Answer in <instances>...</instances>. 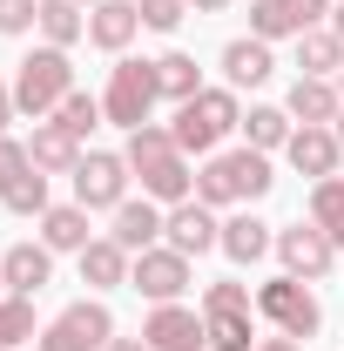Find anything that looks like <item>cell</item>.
Masks as SVG:
<instances>
[{"label": "cell", "mask_w": 344, "mask_h": 351, "mask_svg": "<svg viewBox=\"0 0 344 351\" xmlns=\"http://www.w3.org/2000/svg\"><path fill=\"white\" fill-rule=\"evenodd\" d=\"M129 169L135 182H142V196L149 203H162V210H175V203H189L196 196V169H189V156L175 149V135L162 129V122H142V129H129Z\"/></svg>", "instance_id": "1"}, {"label": "cell", "mask_w": 344, "mask_h": 351, "mask_svg": "<svg viewBox=\"0 0 344 351\" xmlns=\"http://www.w3.org/2000/svg\"><path fill=\"white\" fill-rule=\"evenodd\" d=\"M277 189V176H270V156L263 149H223V156H203L196 162V203H210V210H250Z\"/></svg>", "instance_id": "2"}, {"label": "cell", "mask_w": 344, "mask_h": 351, "mask_svg": "<svg viewBox=\"0 0 344 351\" xmlns=\"http://www.w3.org/2000/svg\"><path fill=\"white\" fill-rule=\"evenodd\" d=\"M75 95V61H68V47H27L21 61H14V108L21 115H34V122H47L61 101Z\"/></svg>", "instance_id": "3"}, {"label": "cell", "mask_w": 344, "mask_h": 351, "mask_svg": "<svg viewBox=\"0 0 344 351\" xmlns=\"http://www.w3.org/2000/svg\"><path fill=\"white\" fill-rule=\"evenodd\" d=\"M230 129H243V101H236V88H203L196 101L175 108V122H169V135H175L182 156H216V142H223Z\"/></svg>", "instance_id": "4"}, {"label": "cell", "mask_w": 344, "mask_h": 351, "mask_svg": "<svg viewBox=\"0 0 344 351\" xmlns=\"http://www.w3.org/2000/svg\"><path fill=\"white\" fill-rule=\"evenodd\" d=\"M156 101H162L156 61L115 54V68H108V88H101V115H108L115 129H142V122H156Z\"/></svg>", "instance_id": "5"}, {"label": "cell", "mask_w": 344, "mask_h": 351, "mask_svg": "<svg viewBox=\"0 0 344 351\" xmlns=\"http://www.w3.org/2000/svg\"><path fill=\"white\" fill-rule=\"evenodd\" d=\"M257 317L270 331H284V338H317V324H324V304H317V291L304 284V277H270L257 284Z\"/></svg>", "instance_id": "6"}, {"label": "cell", "mask_w": 344, "mask_h": 351, "mask_svg": "<svg viewBox=\"0 0 344 351\" xmlns=\"http://www.w3.org/2000/svg\"><path fill=\"white\" fill-rule=\"evenodd\" d=\"M129 156H115V149H82V162H75V203L82 210H122L129 203Z\"/></svg>", "instance_id": "7"}, {"label": "cell", "mask_w": 344, "mask_h": 351, "mask_svg": "<svg viewBox=\"0 0 344 351\" xmlns=\"http://www.w3.org/2000/svg\"><path fill=\"white\" fill-rule=\"evenodd\" d=\"M115 338V317H108V304L101 298H82V304H68L54 324H41V338H34V351H101Z\"/></svg>", "instance_id": "8"}, {"label": "cell", "mask_w": 344, "mask_h": 351, "mask_svg": "<svg viewBox=\"0 0 344 351\" xmlns=\"http://www.w3.org/2000/svg\"><path fill=\"white\" fill-rule=\"evenodd\" d=\"M189 263H196V257H182V250H169V243H156V250H142V257L129 263V291H142L149 304H175V298L196 284Z\"/></svg>", "instance_id": "9"}, {"label": "cell", "mask_w": 344, "mask_h": 351, "mask_svg": "<svg viewBox=\"0 0 344 351\" xmlns=\"http://www.w3.org/2000/svg\"><path fill=\"white\" fill-rule=\"evenodd\" d=\"M331 21V0H250V34L257 41H297Z\"/></svg>", "instance_id": "10"}, {"label": "cell", "mask_w": 344, "mask_h": 351, "mask_svg": "<svg viewBox=\"0 0 344 351\" xmlns=\"http://www.w3.org/2000/svg\"><path fill=\"white\" fill-rule=\"evenodd\" d=\"M277 263H284V277H304V284H317V277H331V263H338V243H331L317 223H291V230H277Z\"/></svg>", "instance_id": "11"}, {"label": "cell", "mask_w": 344, "mask_h": 351, "mask_svg": "<svg viewBox=\"0 0 344 351\" xmlns=\"http://www.w3.org/2000/svg\"><path fill=\"white\" fill-rule=\"evenodd\" d=\"M142 338H149V351H210V324H203V311H189L175 298V304H156L142 317Z\"/></svg>", "instance_id": "12"}, {"label": "cell", "mask_w": 344, "mask_h": 351, "mask_svg": "<svg viewBox=\"0 0 344 351\" xmlns=\"http://www.w3.org/2000/svg\"><path fill=\"white\" fill-rule=\"evenodd\" d=\"M162 243L182 250V257H203V250H223V217H216L210 203H175L169 217H162Z\"/></svg>", "instance_id": "13"}, {"label": "cell", "mask_w": 344, "mask_h": 351, "mask_svg": "<svg viewBox=\"0 0 344 351\" xmlns=\"http://www.w3.org/2000/svg\"><path fill=\"white\" fill-rule=\"evenodd\" d=\"M284 156H291V169H297V176L324 182V176H338L344 142H338V129H310V122H297V129H291V142H284Z\"/></svg>", "instance_id": "14"}, {"label": "cell", "mask_w": 344, "mask_h": 351, "mask_svg": "<svg viewBox=\"0 0 344 351\" xmlns=\"http://www.w3.org/2000/svg\"><path fill=\"white\" fill-rule=\"evenodd\" d=\"M162 203H149V196H129L122 210H108V237L129 250V257H142V250H156L162 243Z\"/></svg>", "instance_id": "15"}, {"label": "cell", "mask_w": 344, "mask_h": 351, "mask_svg": "<svg viewBox=\"0 0 344 351\" xmlns=\"http://www.w3.org/2000/svg\"><path fill=\"white\" fill-rule=\"evenodd\" d=\"M277 75V54H270V41H257V34H243V41H230L223 47V88H263Z\"/></svg>", "instance_id": "16"}, {"label": "cell", "mask_w": 344, "mask_h": 351, "mask_svg": "<svg viewBox=\"0 0 344 351\" xmlns=\"http://www.w3.org/2000/svg\"><path fill=\"white\" fill-rule=\"evenodd\" d=\"M135 34H142L135 0H101V7H88V41L101 47V54H129Z\"/></svg>", "instance_id": "17"}, {"label": "cell", "mask_w": 344, "mask_h": 351, "mask_svg": "<svg viewBox=\"0 0 344 351\" xmlns=\"http://www.w3.org/2000/svg\"><path fill=\"white\" fill-rule=\"evenodd\" d=\"M291 122H310V129H331L338 122V108H344V95H338V82H324V75H297L291 82Z\"/></svg>", "instance_id": "18"}, {"label": "cell", "mask_w": 344, "mask_h": 351, "mask_svg": "<svg viewBox=\"0 0 344 351\" xmlns=\"http://www.w3.org/2000/svg\"><path fill=\"white\" fill-rule=\"evenodd\" d=\"M88 217H95V210H82V203H47V210H41V243L54 250V257H61V250H68V257H82L88 243H95Z\"/></svg>", "instance_id": "19"}, {"label": "cell", "mask_w": 344, "mask_h": 351, "mask_svg": "<svg viewBox=\"0 0 344 351\" xmlns=\"http://www.w3.org/2000/svg\"><path fill=\"white\" fill-rule=\"evenodd\" d=\"M277 250V230L263 217H250V210H230L223 217V257L230 263H257V257H270Z\"/></svg>", "instance_id": "20"}, {"label": "cell", "mask_w": 344, "mask_h": 351, "mask_svg": "<svg viewBox=\"0 0 344 351\" xmlns=\"http://www.w3.org/2000/svg\"><path fill=\"white\" fill-rule=\"evenodd\" d=\"M0 277H7L14 298H34L47 277H54V250H47V243H14V250L0 257Z\"/></svg>", "instance_id": "21"}, {"label": "cell", "mask_w": 344, "mask_h": 351, "mask_svg": "<svg viewBox=\"0 0 344 351\" xmlns=\"http://www.w3.org/2000/svg\"><path fill=\"white\" fill-rule=\"evenodd\" d=\"M27 156H34V169H41V176H75V162H82V142L61 129V122H34V135H27Z\"/></svg>", "instance_id": "22"}, {"label": "cell", "mask_w": 344, "mask_h": 351, "mask_svg": "<svg viewBox=\"0 0 344 351\" xmlns=\"http://www.w3.org/2000/svg\"><path fill=\"white\" fill-rule=\"evenodd\" d=\"M129 263L135 257L115 243V237H95V243L82 250V284L88 291H115V284H129Z\"/></svg>", "instance_id": "23"}, {"label": "cell", "mask_w": 344, "mask_h": 351, "mask_svg": "<svg viewBox=\"0 0 344 351\" xmlns=\"http://www.w3.org/2000/svg\"><path fill=\"white\" fill-rule=\"evenodd\" d=\"M156 82H162V101H196L203 95V68H196V54H182V47H169V54H156Z\"/></svg>", "instance_id": "24"}, {"label": "cell", "mask_w": 344, "mask_h": 351, "mask_svg": "<svg viewBox=\"0 0 344 351\" xmlns=\"http://www.w3.org/2000/svg\"><path fill=\"white\" fill-rule=\"evenodd\" d=\"M34 34H41L47 47H75V41L88 34V7H75V0H41Z\"/></svg>", "instance_id": "25"}, {"label": "cell", "mask_w": 344, "mask_h": 351, "mask_svg": "<svg viewBox=\"0 0 344 351\" xmlns=\"http://www.w3.org/2000/svg\"><path fill=\"white\" fill-rule=\"evenodd\" d=\"M338 68H344V41L331 34V27L297 34V75H324V82H338Z\"/></svg>", "instance_id": "26"}, {"label": "cell", "mask_w": 344, "mask_h": 351, "mask_svg": "<svg viewBox=\"0 0 344 351\" xmlns=\"http://www.w3.org/2000/svg\"><path fill=\"white\" fill-rule=\"evenodd\" d=\"M210 351H257V311H203Z\"/></svg>", "instance_id": "27"}, {"label": "cell", "mask_w": 344, "mask_h": 351, "mask_svg": "<svg viewBox=\"0 0 344 351\" xmlns=\"http://www.w3.org/2000/svg\"><path fill=\"white\" fill-rule=\"evenodd\" d=\"M310 223L331 237L344 250V176H324V182H310Z\"/></svg>", "instance_id": "28"}, {"label": "cell", "mask_w": 344, "mask_h": 351, "mask_svg": "<svg viewBox=\"0 0 344 351\" xmlns=\"http://www.w3.org/2000/svg\"><path fill=\"white\" fill-rule=\"evenodd\" d=\"M291 129H297V122H291V108H270V101H257V108L243 115V135H250V149H263V156H270V149H284Z\"/></svg>", "instance_id": "29"}, {"label": "cell", "mask_w": 344, "mask_h": 351, "mask_svg": "<svg viewBox=\"0 0 344 351\" xmlns=\"http://www.w3.org/2000/svg\"><path fill=\"white\" fill-rule=\"evenodd\" d=\"M27 338H41V331H34V298H14V291H7V298H0V351H21Z\"/></svg>", "instance_id": "30"}, {"label": "cell", "mask_w": 344, "mask_h": 351, "mask_svg": "<svg viewBox=\"0 0 344 351\" xmlns=\"http://www.w3.org/2000/svg\"><path fill=\"white\" fill-rule=\"evenodd\" d=\"M0 203L14 210V217H41L47 210V176L41 169H27V176H14L7 189H0Z\"/></svg>", "instance_id": "31"}, {"label": "cell", "mask_w": 344, "mask_h": 351, "mask_svg": "<svg viewBox=\"0 0 344 351\" xmlns=\"http://www.w3.org/2000/svg\"><path fill=\"white\" fill-rule=\"evenodd\" d=\"M47 122H61V129L75 135V142H88V129L101 122V101H95V95H82V88H75V95H68V101H61V108H54Z\"/></svg>", "instance_id": "32"}, {"label": "cell", "mask_w": 344, "mask_h": 351, "mask_svg": "<svg viewBox=\"0 0 344 351\" xmlns=\"http://www.w3.org/2000/svg\"><path fill=\"white\" fill-rule=\"evenodd\" d=\"M196 311H257V291L236 284V277H216V284H203V304Z\"/></svg>", "instance_id": "33"}, {"label": "cell", "mask_w": 344, "mask_h": 351, "mask_svg": "<svg viewBox=\"0 0 344 351\" xmlns=\"http://www.w3.org/2000/svg\"><path fill=\"white\" fill-rule=\"evenodd\" d=\"M135 14H142V27H156V34H175V27L189 21V0H135Z\"/></svg>", "instance_id": "34"}, {"label": "cell", "mask_w": 344, "mask_h": 351, "mask_svg": "<svg viewBox=\"0 0 344 351\" xmlns=\"http://www.w3.org/2000/svg\"><path fill=\"white\" fill-rule=\"evenodd\" d=\"M34 21H41V0H0V34L14 41V34H34Z\"/></svg>", "instance_id": "35"}, {"label": "cell", "mask_w": 344, "mask_h": 351, "mask_svg": "<svg viewBox=\"0 0 344 351\" xmlns=\"http://www.w3.org/2000/svg\"><path fill=\"white\" fill-rule=\"evenodd\" d=\"M34 169V156H27V142H14V135H0V189L14 182V176Z\"/></svg>", "instance_id": "36"}, {"label": "cell", "mask_w": 344, "mask_h": 351, "mask_svg": "<svg viewBox=\"0 0 344 351\" xmlns=\"http://www.w3.org/2000/svg\"><path fill=\"white\" fill-rule=\"evenodd\" d=\"M21 108H14V82H0V135H7V122H14Z\"/></svg>", "instance_id": "37"}, {"label": "cell", "mask_w": 344, "mask_h": 351, "mask_svg": "<svg viewBox=\"0 0 344 351\" xmlns=\"http://www.w3.org/2000/svg\"><path fill=\"white\" fill-rule=\"evenodd\" d=\"M257 351H304L297 338H284V331H277V338H257Z\"/></svg>", "instance_id": "38"}, {"label": "cell", "mask_w": 344, "mask_h": 351, "mask_svg": "<svg viewBox=\"0 0 344 351\" xmlns=\"http://www.w3.org/2000/svg\"><path fill=\"white\" fill-rule=\"evenodd\" d=\"M101 351H149V338H108Z\"/></svg>", "instance_id": "39"}, {"label": "cell", "mask_w": 344, "mask_h": 351, "mask_svg": "<svg viewBox=\"0 0 344 351\" xmlns=\"http://www.w3.org/2000/svg\"><path fill=\"white\" fill-rule=\"evenodd\" d=\"M230 0H189V14H223Z\"/></svg>", "instance_id": "40"}, {"label": "cell", "mask_w": 344, "mask_h": 351, "mask_svg": "<svg viewBox=\"0 0 344 351\" xmlns=\"http://www.w3.org/2000/svg\"><path fill=\"white\" fill-rule=\"evenodd\" d=\"M324 27H331V34H338V41H344V0H338V7H331V21H324Z\"/></svg>", "instance_id": "41"}, {"label": "cell", "mask_w": 344, "mask_h": 351, "mask_svg": "<svg viewBox=\"0 0 344 351\" xmlns=\"http://www.w3.org/2000/svg\"><path fill=\"white\" fill-rule=\"evenodd\" d=\"M331 129H338V142H344V108H338V122H331Z\"/></svg>", "instance_id": "42"}, {"label": "cell", "mask_w": 344, "mask_h": 351, "mask_svg": "<svg viewBox=\"0 0 344 351\" xmlns=\"http://www.w3.org/2000/svg\"><path fill=\"white\" fill-rule=\"evenodd\" d=\"M75 7H101V0H75Z\"/></svg>", "instance_id": "43"}, {"label": "cell", "mask_w": 344, "mask_h": 351, "mask_svg": "<svg viewBox=\"0 0 344 351\" xmlns=\"http://www.w3.org/2000/svg\"><path fill=\"white\" fill-rule=\"evenodd\" d=\"M338 95H344V68H338Z\"/></svg>", "instance_id": "44"}, {"label": "cell", "mask_w": 344, "mask_h": 351, "mask_svg": "<svg viewBox=\"0 0 344 351\" xmlns=\"http://www.w3.org/2000/svg\"><path fill=\"white\" fill-rule=\"evenodd\" d=\"M0 298H7V277H0Z\"/></svg>", "instance_id": "45"}]
</instances>
